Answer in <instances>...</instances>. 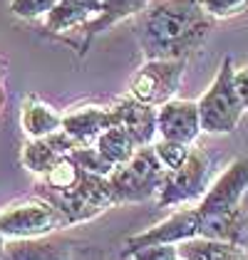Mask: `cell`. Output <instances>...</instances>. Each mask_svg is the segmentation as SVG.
Returning a JSON list of instances; mask_svg holds the SVG:
<instances>
[{
  "label": "cell",
  "instance_id": "1",
  "mask_svg": "<svg viewBox=\"0 0 248 260\" xmlns=\"http://www.w3.org/2000/svg\"><path fill=\"white\" fill-rule=\"evenodd\" d=\"M213 20L199 0H162L139 25L146 60H186L213 30Z\"/></svg>",
  "mask_w": 248,
  "mask_h": 260
},
{
  "label": "cell",
  "instance_id": "2",
  "mask_svg": "<svg viewBox=\"0 0 248 260\" xmlns=\"http://www.w3.org/2000/svg\"><path fill=\"white\" fill-rule=\"evenodd\" d=\"M248 191V159L238 156L211 181L204 199L196 203L201 220H204V236L201 238L231 240L238 243L241 233V201Z\"/></svg>",
  "mask_w": 248,
  "mask_h": 260
},
{
  "label": "cell",
  "instance_id": "3",
  "mask_svg": "<svg viewBox=\"0 0 248 260\" xmlns=\"http://www.w3.org/2000/svg\"><path fill=\"white\" fill-rule=\"evenodd\" d=\"M166 169L157 156L154 146H139L127 164H119L109 174V186L117 203H139L154 199L162 191Z\"/></svg>",
  "mask_w": 248,
  "mask_h": 260
},
{
  "label": "cell",
  "instance_id": "4",
  "mask_svg": "<svg viewBox=\"0 0 248 260\" xmlns=\"http://www.w3.org/2000/svg\"><path fill=\"white\" fill-rule=\"evenodd\" d=\"M233 72H236L233 60L226 57L221 62L211 87L199 100L201 129L206 134H231L238 126L243 112H246L243 102H241L238 92H236V84H233Z\"/></svg>",
  "mask_w": 248,
  "mask_h": 260
},
{
  "label": "cell",
  "instance_id": "5",
  "mask_svg": "<svg viewBox=\"0 0 248 260\" xmlns=\"http://www.w3.org/2000/svg\"><path fill=\"white\" fill-rule=\"evenodd\" d=\"M45 199L60 208L70 225L97 218L100 213H104L107 208H112L117 203L114 193H112V186H109V176H100V174H92V171H84L80 183L70 191L47 188Z\"/></svg>",
  "mask_w": 248,
  "mask_h": 260
},
{
  "label": "cell",
  "instance_id": "6",
  "mask_svg": "<svg viewBox=\"0 0 248 260\" xmlns=\"http://www.w3.org/2000/svg\"><path fill=\"white\" fill-rule=\"evenodd\" d=\"M67 225L65 213L47 199H22L0 211V233L5 240L50 236Z\"/></svg>",
  "mask_w": 248,
  "mask_h": 260
},
{
  "label": "cell",
  "instance_id": "7",
  "mask_svg": "<svg viewBox=\"0 0 248 260\" xmlns=\"http://www.w3.org/2000/svg\"><path fill=\"white\" fill-rule=\"evenodd\" d=\"M211 186V159L204 149L191 146L189 159L174 169L166 171L162 191L157 196V203L162 208L169 206H181V203H191V201H201L204 193Z\"/></svg>",
  "mask_w": 248,
  "mask_h": 260
},
{
  "label": "cell",
  "instance_id": "8",
  "mask_svg": "<svg viewBox=\"0 0 248 260\" xmlns=\"http://www.w3.org/2000/svg\"><path fill=\"white\" fill-rule=\"evenodd\" d=\"M186 60H146L132 77L129 94L144 104L162 107L164 102L174 100L181 77H184Z\"/></svg>",
  "mask_w": 248,
  "mask_h": 260
},
{
  "label": "cell",
  "instance_id": "9",
  "mask_svg": "<svg viewBox=\"0 0 248 260\" xmlns=\"http://www.w3.org/2000/svg\"><path fill=\"white\" fill-rule=\"evenodd\" d=\"M204 236V220H201V213L199 208H179L174 211L169 218H164L162 223L146 228L142 233L137 236H129L124 240V248L122 253L129 258L134 250L139 248H149V245H164V243H184V240H191V238H201Z\"/></svg>",
  "mask_w": 248,
  "mask_h": 260
},
{
  "label": "cell",
  "instance_id": "10",
  "mask_svg": "<svg viewBox=\"0 0 248 260\" xmlns=\"http://www.w3.org/2000/svg\"><path fill=\"white\" fill-rule=\"evenodd\" d=\"M157 126H159V137L191 146L199 139V134L204 132L199 102L176 100V97L164 102L162 107H157Z\"/></svg>",
  "mask_w": 248,
  "mask_h": 260
},
{
  "label": "cell",
  "instance_id": "11",
  "mask_svg": "<svg viewBox=\"0 0 248 260\" xmlns=\"http://www.w3.org/2000/svg\"><path fill=\"white\" fill-rule=\"evenodd\" d=\"M117 124H119V114L114 104L112 107L87 104V107H75L72 112H67L62 119V129L72 134L80 144H95L102 132Z\"/></svg>",
  "mask_w": 248,
  "mask_h": 260
},
{
  "label": "cell",
  "instance_id": "12",
  "mask_svg": "<svg viewBox=\"0 0 248 260\" xmlns=\"http://www.w3.org/2000/svg\"><path fill=\"white\" fill-rule=\"evenodd\" d=\"M3 260H75L72 243L60 238H10L3 248Z\"/></svg>",
  "mask_w": 248,
  "mask_h": 260
},
{
  "label": "cell",
  "instance_id": "13",
  "mask_svg": "<svg viewBox=\"0 0 248 260\" xmlns=\"http://www.w3.org/2000/svg\"><path fill=\"white\" fill-rule=\"evenodd\" d=\"M114 107H117V114H119V126H124L139 146H151L157 141V134H159L157 107L144 104L132 94L119 100Z\"/></svg>",
  "mask_w": 248,
  "mask_h": 260
},
{
  "label": "cell",
  "instance_id": "14",
  "mask_svg": "<svg viewBox=\"0 0 248 260\" xmlns=\"http://www.w3.org/2000/svg\"><path fill=\"white\" fill-rule=\"evenodd\" d=\"M100 15V5L89 0H60L45 18L42 27L50 35H65L70 30H82Z\"/></svg>",
  "mask_w": 248,
  "mask_h": 260
},
{
  "label": "cell",
  "instance_id": "15",
  "mask_svg": "<svg viewBox=\"0 0 248 260\" xmlns=\"http://www.w3.org/2000/svg\"><path fill=\"white\" fill-rule=\"evenodd\" d=\"M146 5H149V0H102L100 15L89 22V25L82 27V32H84L82 50L89 45L92 38L107 32L112 25H117V22H122V20H129V18H134V15H139V13H144Z\"/></svg>",
  "mask_w": 248,
  "mask_h": 260
},
{
  "label": "cell",
  "instance_id": "16",
  "mask_svg": "<svg viewBox=\"0 0 248 260\" xmlns=\"http://www.w3.org/2000/svg\"><path fill=\"white\" fill-rule=\"evenodd\" d=\"M62 119H65V114H60L55 107L45 104L33 94L22 104V132L30 139H45V137L60 132Z\"/></svg>",
  "mask_w": 248,
  "mask_h": 260
},
{
  "label": "cell",
  "instance_id": "17",
  "mask_svg": "<svg viewBox=\"0 0 248 260\" xmlns=\"http://www.w3.org/2000/svg\"><path fill=\"white\" fill-rule=\"evenodd\" d=\"M181 258L186 260H248V250L238 243L216 238H191L179 243Z\"/></svg>",
  "mask_w": 248,
  "mask_h": 260
},
{
  "label": "cell",
  "instance_id": "18",
  "mask_svg": "<svg viewBox=\"0 0 248 260\" xmlns=\"http://www.w3.org/2000/svg\"><path fill=\"white\" fill-rule=\"evenodd\" d=\"M95 146H97L114 166L127 164V161L137 154V149H139V144L134 141V137H132L124 126H119V124H117V126H109L107 132H102V134L97 137V141H95Z\"/></svg>",
  "mask_w": 248,
  "mask_h": 260
},
{
  "label": "cell",
  "instance_id": "19",
  "mask_svg": "<svg viewBox=\"0 0 248 260\" xmlns=\"http://www.w3.org/2000/svg\"><path fill=\"white\" fill-rule=\"evenodd\" d=\"M60 151L45 139H30L25 144V149H22V164H25V169H30L33 174H38V176H45L57 161H60Z\"/></svg>",
  "mask_w": 248,
  "mask_h": 260
},
{
  "label": "cell",
  "instance_id": "20",
  "mask_svg": "<svg viewBox=\"0 0 248 260\" xmlns=\"http://www.w3.org/2000/svg\"><path fill=\"white\" fill-rule=\"evenodd\" d=\"M82 174H84V169L67 154V156H60V161L42 179L47 183V188H52V191H70V188H75L80 183Z\"/></svg>",
  "mask_w": 248,
  "mask_h": 260
},
{
  "label": "cell",
  "instance_id": "21",
  "mask_svg": "<svg viewBox=\"0 0 248 260\" xmlns=\"http://www.w3.org/2000/svg\"><path fill=\"white\" fill-rule=\"evenodd\" d=\"M72 159L82 166L84 171H92V174H100V176H109L117 166L104 156L102 151L95 146V144H84V146H77L72 154Z\"/></svg>",
  "mask_w": 248,
  "mask_h": 260
},
{
  "label": "cell",
  "instance_id": "22",
  "mask_svg": "<svg viewBox=\"0 0 248 260\" xmlns=\"http://www.w3.org/2000/svg\"><path fill=\"white\" fill-rule=\"evenodd\" d=\"M151 146H154L157 156H159V161H162V166H164L166 171H174V169H179V166L189 159V151H191V146H194V144L189 146V144H181V141L159 137Z\"/></svg>",
  "mask_w": 248,
  "mask_h": 260
},
{
  "label": "cell",
  "instance_id": "23",
  "mask_svg": "<svg viewBox=\"0 0 248 260\" xmlns=\"http://www.w3.org/2000/svg\"><path fill=\"white\" fill-rule=\"evenodd\" d=\"M60 0H10V13L22 20H38L45 18Z\"/></svg>",
  "mask_w": 248,
  "mask_h": 260
},
{
  "label": "cell",
  "instance_id": "24",
  "mask_svg": "<svg viewBox=\"0 0 248 260\" xmlns=\"http://www.w3.org/2000/svg\"><path fill=\"white\" fill-rule=\"evenodd\" d=\"M211 18H233L248 8V0H199Z\"/></svg>",
  "mask_w": 248,
  "mask_h": 260
},
{
  "label": "cell",
  "instance_id": "25",
  "mask_svg": "<svg viewBox=\"0 0 248 260\" xmlns=\"http://www.w3.org/2000/svg\"><path fill=\"white\" fill-rule=\"evenodd\" d=\"M132 260H181V250L174 243H164V245H149V248H139L134 250Z\"/></svg>",
  "mask_w": 248,
  "mask_h": 260
},
{
  "label": "cell",
  "instance_id": "26",
  "mask_svg": "<svg viewBox=\"0 0 248 260\" xmlns=\"http://www.w3.org/2000/svg\"><path fill=\"white\" fill-rule=\"evenodd\" d=\"M233 84H236V92H238V97L248 112V67H241L233 72Z\"/></svg>",
  "mask_w": 248,
  "mask_h": 260
},
{
  "label": "cell",
  "instance_id": "27",
  "mask_svg": "<svg viewBox=\"0 0 248 260\" xmlns=\"http://www.w3.org/2000/svg\"><path fill=\"white\" fill-rule=\"evenodd\" d=\"M75 260H104L97 248H80L75 250Z\"/></svg>",
  "mask_w": 248,
  "mask_h": 260
},
{
  "label": "cell",
  "instance_id": "28",
  "mask_svg": "<svg viewBox=\"0 0 248 260\" xmlns=\"http://www.w3.org/2000/svg\"><path fill=\"white\" fill-rule=\"evenodd\" d=\"M3 248H5V236L0 233V260H3Z\"/></svg>",
  "mask_w": 248,
  "mask_h": 260
},
{
  "label": "cell",
  "instance_id": "29",
  "mask_svg": "<svg viewBox=\"0 0 248 260\" xmlns=\"http://www.w3.org/2000/svg\"><path fill=\"white\" fill-rule=\"evenodd\" d=\"M89 3H97V5H102V0H89Z\"/></svg>",
  "mask_w": 248,
  "mask_h": 260
},
{
  "label": "cell",
  "instance_id": "30",
  "mask_svg": "<svg viewBox=\"0 0 248 260\" xmlns=\"http://www.w3.org/2000/svg\"><path fill=\"white\" fill-rule=\"evenodd\" d=\"M0 102H3V89H0Z\"/></svg>",
  "mask_w": 248,
  "mask_h": 260
},
{
  "label": "cell",
  "instance_id": "31",
  "mask_svg": "<svg viewBox=\"0 0 248 260\" xmlns=\"http://www.w3.org/2000/svg\"><path fill=\"white\" fill-rule=\"evenodd\" d=\"M181 260H186V258H181Z\"/></svg>",
  "mask_w": 248,
  "mask_h": 260
}]
</instances>
